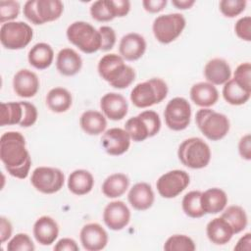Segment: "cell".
Instances as JSON below:
<instances>
[{
	"instance_id": "obj_30",
	"label": "cell",
	"mask_w": 251,
	"mask_h": 251,
	"mask_svg": "<svg viewBox=\"0 0 251 251\" xmlns=\"http://www.w3.org/2000/svg\"><path fill=\"white\" fill-rule=\"evenodd\" d=\"M73 103L72 94L64 87H54L46 95V105L54 113L68 111Z\"/></svg>"
},
{
	"instance_id": "obj_37",
	"label": "cell",
	"mask_w": 251,
	"mask_h": 251,
	"mask_svg": "<svg viewBox=\"0 0 251 251\" xmlns=\"http://www.w3.org/2000/svg\"><path fill=\"white\" fill-rule=\"evenodd\" d=\"M90 15L97 22H110L115 19L108 0L93 2L90 6Z\"/></svg>"
},
{
	"instance_id": "obj_48",
	"label": "cell",
	"mask_w": 251,
	"mask_h": 251,
	"mask_svg": "<svg viewBox=\"0 0 251 251\" xmlns=\"http://www.w3.org/2000/svg\"><path fill=\"white\" fill-rule=\"evenodd\" d=\"M167 5V0H143L142 6L149 13H159Z\"/></svg>"
},
{
	"instance_id": "obj_7",
	"label": "cell",
	"mask_w": 251,
	"mask_h": 251,
	"mask_svg": "<svg viewBox=\"0 0 251 251\" xmlns=\"http://www.w3.org/2000/svg\"><path fill=\"white\" fill-rule=\"evenodd\" d=\"M195 122L200 131L212 141L223 139L230 127L229 120L226 115L209 108L198 110Z\"/></svg>"
},
{
	"instance_id": "obj_13",
	"label": "cell",
	"mask_w": 251,
	"mask_h": 251,
	"mask_svg": "<svg viewBox=\"0 0 251 251\" xmlns=\"http://www.w3.org/2000/svg\"><path fill=\"white\" fill-rule=\"evenodd\" d=\"M189 175L182 170H173L162 175L157 182L156 187L163 198L171 199L179 195L189 184Z\"/></svg>"
},
{
	"instance_id": "obj_2",
	"label": "cell",
	"mask_w": 251,
	"mask_h": 251,
	"mask_svg": "<svg viewBox=\"0 0 251 251\" xmlns=\"http://www.w3.org/2000/svg\"><path fill=\"white\" fill-rule=\"evenodd\" d=\"M97 71L104 80L118 89L128 87L135 79L134 70L125 63L121 55L115 53L104 55L98 62Z\"/></svg>"
},
{
	"instance_id": "obj_42",
	"label": "cell",
	"mask_w": 251,
	"mask_h": 251,
	"mask_svg": "<svg viewBox=\"0 0 251 251\" xmlns=\"http://www.w3.org/2000/svg\"><path fill=\"white\" fill-rule=\"evenodd\" d=\"M100 36H101V51H109L113 49L116 43L117 35L114 28H112L109 25H102L98 28Z\"/></svg>"
},
{
	"instance_id": "obj_32",
	"label": "cell",
	"mask_w": 251,
	"mask_h": 251,
	"mask_svg": "<svg viewBox=\"0 0 251 251\" xmlns=\"http://www.w3.org/2000/svg\"><path fill=\"white\" fill-rule=\"evenodd\" d=\"M222 218L225 219L231 226L233 233H239L245 229L248 219L244 209L238 205H231L223 210Z\"/></svg>"
},
{
	"instance_id": "obj_14",
	"label": "cell",
	"mask_w": 251,
	"mask_h": 251,
	"mask_svg": "<svg viewBox=\"0 0 251 251\" xmlns=\"http://www.w3.org/2000/svg\"><path fill=\"white\" fill-rule=\"evenodd\" d=\"M101 144L107 154L119 156L126 153L130 146V137L125 128L112 127L104 131Z\"/></svg>"
},
{
	"instance_id": "obj_1",
	"label": "cell",
	"mask_w": 251,
	"mask_h": 251,
	"mask_svg": "<svg viewBox=\"0 0 251 251\" xmlns=\"http://www.w3.org/2000/svg\"><path fill=\"white\" fill-rule=\"evenodd\" d=\"M0 159L12 176L24 179L28 176L31 158L25 147V138L20 131H7L1 135Z\"/></svg>"
},
{
	"instance_id": "obj_5",
	"label": "cell",
	"mask_w": 251,
	"mask_h": 251,
	"mask_svg": "<svg viewBox=\"0 0 251 251\" xmlns=\"http://www.w3.org/2000/svg\"><path fill=\"white\" fill-rule=\"evenodd\" d=\"M168 85L158 77L137 83L130 92V100L137 108H147L161 103L168 94Z\"/></svg>"
},
{
	"instance_id": "obj_12",
	"label": "cell",
	"mask_w": 251,
	"mask_h": 251,
	"mask_svg": "<svg viewBox=\"0 0 251 251\" xmlns=\"http://www.w3.org/2000/svg\"><path fill=\"white\" fill-rule=\"evenodd\" d=\"M30 182L37 191L44 194H53L63 187L65 176L60 169L38 167L32 172Z\"/></svg>"
},
{
	"instance_id": "obj_29",
	"label": "cell",
	"mask_w": 251,
	"mask_h": 251,
	"mask_svg": "<svg viewBox=\"0 0 251 251\" xmlns=\"http://www.w3.org/2000/svg\"><path fill=\"white\" fill-rule=\"evenodd\" d=\"M79 125L82 130L89 135H98L105 131L107 121L105 116L94 110H88L81 114Z\"/></svg>"
},
{
	"instance_id": "obj_6",
	"label": "cell",
	"mask_w": 251,
	"mask_h": 251,
	"mask_svg": "<svg viewBox=\"0 0 251 251\" xmlns=\"http://www.w3.org/2000/svg\"><path fill=\"white\" fill-rule=\"evenodd\" d=\"M69 41L86 54H92L100 50L101 36L99 30L86 22L77 21L67 28Z\"/></svg>"
},
{
	"instance_id": "obj_40",
	"label": "cell",
	"mask_w": 251,
	"mask_h": 251,
	"mask_svg": "<svg viewBox=\"0 0 251 251\" xmlns=\"http://www.w3.org/2000/svg\"><path fill=\"white\" fill-rule=\"evenodd\" d=\"M35 246L26 233H17L10 241L7 243L8 251H33Z\"/></svg>"
},
{
	"instance_id": "obj_31",
	"label": "cell",
	"mask_w": 251,
	"mask_h": 251,
	"mask_svg": "<svg viewBox=\"0 0 251 251\" xmlns=\"http://www.w3.org/2000/svg\"><path fill=\"white\" fill-rule=\"evenodd\" d=\"M129 186L128 177L122 173L110 175L102 184V192L108 198H118L126 193Z\"/></svg>"
},
{
	"instance_id": "obj_20",
	"label": "cell",
	"mask_w": 251,
	"mask_h": 251,
	"mask_svg": "<svg viewBox=\"0 0 251 251\" xmlns=\"http://www.w3.org/2000/svg\"><path fill=\"white\" fill-rule=\"evenodd\" d=\"M33 235L39 244L51 245L59 235V226L53 218L42 216L33 225Z\"/></svg>"
},
{
	"instance_id": "obj_28",
	"label": "cell",
	"mask_w": 251,
	"mask_h": 251,
	"mask_svg": "<svg viewBox=\"0 0 251 251\" xmlns=\"http://www.w3.org/2000/svg\"><path fill=\"white\" fill-rule=\"evenodd\" d=\"M54 59L52 47L45 43L39 42L33 45L27 54L28 63L37 70H45L51 66Z\"/></svg>"
},
{
	"instance_id": "obj_22",
	"label": "cell",
	"mask_w": 251,
	"mask_h": 251,
	"mask_svg": "<svg viewBox=\"0 0 251 251\" xmlns=\"http://www.w3.org/2000/svg\"><path fill=\"white\" fill-rule=\"evenodd\" d=\"M204 75L213 85H222L230 79L231 69L225 59L214 58L205 65Z\"/></svg>"
},
{
	"instance_id": "obj_34",
	"label": "cell",
	"mask_w": 251,
	"mask_h": 251,
	"mask_svg": "<svg viewBox=\"0 0 251 251\" xmlns=\"http://www.w3.org/2000/svg\"><path fill=\"white\" fill-rule=\"evenodd\" d=\"M125 129L128 133L130 139L136 142L144 141L150 137V131L147 124L140 115L129 118L125 125Z\"/></svg>"
},
{
	"instance_id": "obj_18",
	"label": "cell",
	"mask_w": 251,
	"mask_h": 251,
	"mask_svg": "<svg viewBox=\"0 0 251 251\" xmlns=\"http://www.w3.org/2000/svg\"><path fill=\"white\" fill-rule=\"evenodd\" d=\"M13 89L20 97H33L39 89L37 75L28 69L20 70L13 77Z\"/></svg>"
},
{
	"instance_id": "obj_11",
	"label": "cell",
	"mask_w": 251,
	"mask_h": 251,
	"mask_svg": "<svg viewBox=\"0 0 251 251\" xmlns=\"http://www.w3.org/2000/svg\"><path fill=\"white\" fill-rule=\"evenodd\" d=\"M164 118L167 126L175 131L185 129L190 124L191 106L183 97H175L166 105Z\"/></svg>"
},
{
	"instance_id": "obj_49",
	"label": "cell",
	"mask_w": 251,
	"mask_h": 251,
	"mask_svg": "<svg viewBox=\"0 0 251 251\" xmlns=\"http://www.w3.org/2000/svg\"><path fill=\"white\" fill-rule=\"evenodd\" d=\"M13 232V226L11 222L5 218V217H0V237H1V242L4 243L7 241Z\"/></svg>"
},
{
	"instance_id": "obj_47",
	"label": "cell",
	"mask_w": 251,
	"mask_h": 251,
	"mask_svg": "<svg viewBox=\"0 0 251 251\" xmlns=\"http://www.w3.org/2000/svg\"><path fill=\"white\" fill-rule=\"evenodd\" d=\"M55 251H78L79 247L73 238L65 237L60 239L54 246Z\"/></svg>"
},
{
	"instance_id": "obj_10",
	"label": "cell",
	"mask_w": 251,
	"mask_h": 251,
	"mask_svg": "<svg viewBox=\"0 0 251 251\" xmlns=\"http://www.w3.org/2000/svg\"><path fill=\"white\" fill-rule=\"evenodd\" d=\"M32 36L31 26L24 22H8L0 27V41L6 49H23L29 44Z\"/></svg>"
},
{
	"instance_id": "obj_19",
	"label": "cell",
	"mask_w": 251,
	"mask_h": 251,
	"mask_svg": "<svg viewBox=\"0 0 251 251\" xmlns=\"http://www.w3.org/2000/svg\"><path fill=\"white\" fill-rule=\"evenodd\" d=\"M146 51V41L142 35L130 32L124 35L119 44V52L124 60L136 61Z\"/></svg>"
},
{
	"instance_id": "obj_25",
	"label": "cell",
	"mask_w": 251,
	"mask_h": 251,
	"mask_svg": "<svg viewBox=\"0 0 251 251\" xmlns=\"http://www.w3.org/2000/svg\"><path fill=\"white\" fill-rule=\"evenodd\" d=\"M208 239L216 245H225L232 238L233 230L229 224L222 217L214 218L206 226Z\"/></svg>"
},
{
	"instance_id": "obj_26",
	"label": "cell",
	"mask_w": 251,
	"mask_h": 251,
	"mask_svg": "<svg viewBox=\"0 0 251 251\" xmlns=\"http://www.w3.org/2000/svg\"><path fill=\"white\" fill-rule=\"evenodd\" d=\"M226 204L227 195L221 188H209L201 194V205L205 214H218L223 212Z\"/></svg>"
},
{
	"instance_id": "obj_23",
	"label": "cell",
	"mask_w": 251,
	"mask_h": 251,
	"mask_svg": "<svg viewBox=\"0 0 251 251\" xmlns=\"http://www.w3.org/2000/svg\"><path fill=\"white\" fill-rule=\"evenodd\" d=\"M82 67V60L79 54L72 48H63L56 58V68L58 72L66 76L76 75Z\"/></svg>"
},
{
	"instance_id": "obj_8",
	"label": "cell",
	"mask_w": 251,
	"mask_h": 251,
	"mask_svg": "<svg viewBox=\"0 0 251 251\" xmlns=\"http://www.w3.org/2000/svg\"><path fill=\"white\" fill-rule=\"evenodd\" d=\"M64 11L60 0H28L24 5V16L33 25L58 20Z\"/></svg>"
},
{
	"instance_id": "obj_41",
	"label": "cell",
	"mask_w": 251,
	"mask_h": 251,
	"mask_svg": "<svg viewBox=\"0 0 251 251\" xmlns=\"http://www.w3.org/2000/svg\"><path fill=\"white\" fill-rule=\"evenodd\" d=\"M20 3L13 0H1L0 1V22L5 24L13 22L20 14Z\"/></svg>"
},
{
	"instance_id": "obj_46",
	"label": "cell",
	"mask_w": 251,
	"mask_h": 251,
	"mask_svg": "<svg viewBox=\"0 0 251 251\" xmlns=\"http://www.w3.org/2000/svg\"><path fill=\"white\" fill-rule=\"evenodd\" d=\"M238 152L242 159L251 160V135L249 133L243 135L238 142Z\"/></svg>"
},
{
	"instance_id": "obj_44",
	"label": "cell",
	"mask_w": 251,
	"mask_h": 251,
	"mask_svg": "<svg viewBox=\"0 0 251 251\" xmlns=\"http://www.w3.org/2000/svg\"><path fill=\"white\" fill-rule=\"evenodd\" d=\"M234 31L240 39L251 41V18L249 16L240 18L235 23Z\"/></svg>"
},
{
	"instance_id": "obj_27",
	"label": "cell",
	"mask_w": 251,
	"mask_h": 251,
	"mask_svg": "<svg viewBox=\"0 0 251 251\" xmlns=\"http://www.w3.org/2000/svg\"><path fill=\"white\" fill-rule=\"evenodd\" d=\"M94 185V178L90 172L82 169L75 170L68 177V188L75 195L89 193Z\"/></svg>"
},
{
	"instance_id": "obj_24",
	"label": "cell",
	"mask_w": 251,
	"mask_h": 251,
	"mask_svg": "<svg viewBox=\"0 0 251 251\" xmlns=\"http://www.w3.org/2000/svg\"><path fill=\"white\" fill-rule=\"evenodd\" d=\"M189 94L193 103L202 108H208L215 105L219 99L218 89L208 81H201L193 84Z\"/></svg>"
},
{
	"instance_id": "obj_3",
	"label": "cell",
	"mask_w": 251,
	"mask_h": 251,
	"mask_svg": "<svg viewBox=\"0 0 251 251\" xmlns=\"http://www.w3.org/2000/svg\"><path fill=\"white\" fill-rule=\"evenodd\" d=\"M36 107L27 101L1 103L0 126L20 125L23 127L33 126L37 121Z\"/></svg>"
},
{
	"instance_id": "obj_15",
	"label": "cell",
	"mask_w": 251,
	"mask_h": 251,
	"mask_svg": "<svg viewBox=\"0 0 251 251\" xmlns=\"http://www.w3.org/2000/svg\"><path fill=\"white\" fill-rule=\"evenodd\" d=\"M103 221L112 230H121L130 221V211L123 201H112L106 205L103 211Z\"/></svg>"
},
{
	"instance_id": "obj_35",
	"label": "cell",
	"mask_w": 251,
	"mask_h": 251,
	"mask_svg": "<svg viewBox=\"0 0 251 251\" xmlns=\"http://www.w3.org/2000/svg\"><path fill=\"white\" fill-rule=\"evenodd\" d=\"M201 191L192 190L183 196L181 207L186 216L190 218H201L205 215L201 205Z\"/></svg>"
},
{
	"instance_id": "obj_21",
	"label": "cell",
	"mask_w": 251,
	"mask_h": 251,
	"mask_svg": "<svg viewBox=\"0 0 251 251\" xmlns=\"http://www.w3.org/2000/svg\"><path fill=\"white\" fill-rule=\"evenodd\" d=\"M127 200L133 209L144 211L152 207L155 195L150 184L147 182H137L129 189Z\"/></svg>"
},
{
	"instance_id": "obj_45",
	"label": "cell",
	"mask_w": 251,
	"mask_h": 251,
	"mask_svg": "<svg viewBox=\"0 0 251 251\" xmlns=\"http://www.w3.org/2000/svg\"><path fill=\"white\" fill-rule=\"evenodd\" d=\"M108 2L115 18L125 17L130 10V2L127 0H108Z\"/></svg>"
},
{
	"instance_id": "obj_39",
	"label": "cell",
	"mask_w": 251,
	"mask_h": 251,
	"mask_svg": "<svg viewBox=\"0 0 251 251\" xmlns=\"http://www.w3.org/2000/svg\"><path fill=\"white\" fill-rule=\"evenodd\" d=\"M246 4L245 0H222L219 3V7L225 17L234 18L245 10Z\"/></svg>"
},
{
	"instance_id": "obj_51",
	"label": "cell",
	"mask_w": 251,
	"mask_h": 251,
	"mask_svg": "<svg viewBox=\"0 0 251 251\" xmlns=\"http://www.w3.org/2000/svg\"><path fill=\"white\" fill-rule=\"evenodd\" d=\"M172 4L177 9L186 10L191 8L195 4V1L194 0H173Z\"/></svg>"
},
{
	"instance_id": "obj_38",
	"label": "cell",
	"mask_w": 251,
	"mask_h": 251,
	"mask_svg": "<svg viewBox=\"0 0 251 251\" xmlns=\"http://www.w3.org/2000/svg\"><path fill=\"white\" fill-rule=\"evenodd\" d=\"M233 79L240 87L251 92V65L249 62L237 66L233 74Z\"/></svg>"
},
{
	"instance_id": "obj_17",
	"label": "cell",
	"mask_w": 251,
	"mask_h": 251,
	"mask_svg": "<svg viewBox=\"0 0 251 251\" xmlns=\"http://www.w3.org/2000/svg\"><path fill=\"white\" fill-rule=\"evenodd\" d=\"M100 108L108 119L112 121L123 120L128 110L126 99L120 93L109 92L102 96L100 100Z\"/></svg>"
},
{
	"instance_id": "obj_36",
	"label": "cell",
	"mask_w": 251,
	"mask_h": 251,
	"mask_svg": "<svg viewBox=\"0 0 251 251\" xmlns=\"http://www.w3.org/2000/svg\"><path fill=\"white\" fill-rule=\"evenodd\" d=\"M195 248L194 241L185 234H174L164 244L166 251H194Z\"/></svg>"
},
{
	"instance_id": "obj_9",
	"label": "cell",
	"mask_w": 251,
	"mask_h": 251,
	"mask_svg": "<svg viewBox=\"0 0 251 251\" xmlns=\"http://www.w3.org/2000/svg\"><path fill=\"white\" fill-rule=\"evenodd\" d=\"M186 22L183 15L172 13L158 16L152 25V30L155 38L163 43L169 44L175 41L183 31Z\"/></svg>"
},
{
	"instance_id": "obj_16",
	"label": "cell",
	"mask_w": 251,
	"mask_h": 251,
	"mask_svg": "<svg viewBox=\"0 0 251 251\" xmlns=\"http://www.w3.org/2000/svg\"><path fill=\"white\" fill-rule=\"evenodd\" d=\"M82 247L87 251H99L106 247L108 243V233L97 223L86 224L79 233Z\"/></svg>"
},
{
	"instance_id": "obj_50",
	"label": "cell",
	"mask_w": 251,
	"mask_h": 251,
	"mask_svg": "<svg viewBox=\"0 0 251 251\" xmlns=\"http://www.w3.org/2000/svg\"><path fill=\"white\" fill-rule=\"evenodd\" d=\"M251 249V233L247 232L243 236L239 238L236 245L234 246V250L236 251H250Z\"/></svg>"
},
{
	"instance_id": "obj_33",
	"label": "cell",
	"mask_w": 251,
	"mask_h": 251,
	"mask_svg": "<svg viewBox=\"0 0 251 251\" xmlns=\"http://www.w3.org/2000/svg\"><path fill=\"white\" fill-rule=\"evenodd\" d=\"M251 96V92L240 87L233 78L227 80L223 87V97L230 105L239 106L245 104Z\"/></svg>"
},
{
	"instance_id": "obj_4",
	"label": "cell",
	"mask_w": 251,
	"mask_h": 251,
	"mask_svg": "<svg viewBox=\"0 0 251 251\" xmlns=\"http://www.w3.org/2000/svg\"><path fill=\"white\" fill-rule=\"evenodd\" d=\"M177 157L180 163L187 168L203 169L210 163L211 150L202 138L190 137L179 144Z\"/></svg>"
},
{
	"instance_id": "obj_43",
	"label": "cell",
	"mask_w": 251,
	"mask_h": 251,
	"mask_svg": "<svg viewBox=\"0 0 251 251\" xmlns=\"http://www.w3.org/2000/svg\"><path fill=\"white\" fill-rule=\"evenodd\" d=\"M143 120L145 121V123L147 124L148 127H149V131H150V137L156 135L160 128H161V120L159 115L152 110H146L143 111L139 114Z\"/></svg>"
}]
</instances>
